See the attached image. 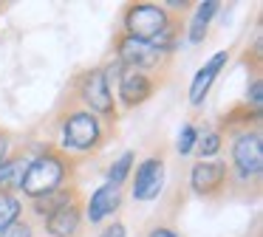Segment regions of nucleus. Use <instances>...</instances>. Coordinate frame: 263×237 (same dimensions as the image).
I'll return each instance as SVG.
<instances>
[{
    "label": "nucleus",
    "instance_id": "obj_1",
    "mask_svg": "<svg viewBox=\"0 0 263 237\" xmlns=\"http://www.w3.org/2000/svg\"><path fill=\"white\" fill-rule=\"evenodd\" d=\"M116 135V127L105 124L99 116L88 113L85 107L65 102L51 118V141L57 150L71 155L74 161H85V158L102 152V147Z\"/></svg>",
    "mask_w": 263,
    "mask_h": 237
},
{
    "label": "nucleus",
    "instance_id": "obj_2",
    "mask_svg": "<svg viewBox=\"0 0 263 237\" xmlns=\"http://www.w3.org/2000/svg\"><path fill=\"white\" fill-rule=\"evenodd\" d=\"M77 169L80 161H74L71 155H65L63 150H57L54 144H37L31 152L29 164H26L23 175L17 181V195L23 201H37L46 198L51 192L63 189L68 184H77Z\"/></svg>",
    "mask_w": 263,
    "mask_h": 237
},
{
    "label": "nucleus",
    "instance_id": "obj_3",
    "mask_svg": "<svg viewBox=\"0 0 263 237\" xmlns=\"http://www.w3.org/2000/svg\"><path fill=\"white\" fill-rule=\"evenodd\" d=\"M229 147V189H252L257 195L263 181V133L260 127L227 135Z\"/></svg>",
    "mask_w": 263,
    "mask_h": 237
},
{
    "label": "nucleus",
    "instance_id": "obj_4",
    "mask_svg": "<svg viewBox=\"0 0 263 237\" xmlns=\"http://www.w3.org/2000/svg\"><path fill=\"white\" fill-rule=\"evenodd\" d=\"M68 102L85 107L88 113L99 116L105 124H110V127H116V122H119V116H122L119 107H116L114 93H110V88L105 85V79H102V68L99 65L80 68V71L71 76Z\"/></svg>",
    "mask_w": 263,
    "mask_h": 237
},
{
    "label": "nucleus",
    "instance_id": "obj_5",
    "mask_svg": "<svg viewBox=\"0 0 263 237\" xmlns=\"http://www.w3.org/2000/svg\"><path fill=\"white\" fill-rule=\"evenodd\" d=\"M181 20L178 14H170L164 9V3H153V0H133V3L122 6V34L133 40H142V43H153L156 37L173 28Z\"/></svg>",
    "mask_w": 263,
    "mask_h": 237
},
{
    "label": "nucleus",
    "instance_id": "obj_6",
    "mask_svg": "<svg viewBox=\"0 0 263 237\" xmlns=\"http://www.w3.org/2000/svg\"><path fill=\"white\" fill-rule=\"evenodd\" d=\"M114 60L122 62L125 71H142V73H153V76H164L173 56L164 54L161 48H156L153 43H142V40H133L119 31L114 37Z\"/></svg>",
    "mask_w": 263,
    "mask_h": 237
},
{
    "label": "nucleus",
    "instance_id": "obj_7",
    "mask_svg": "<svg viewBox=\"0 0 263 237\" xmlns=\"http://www.w3.org/2000/svg\"><path fill=\"white\" fill-rule=\"evenodd\" d=\"M164 181H167V161L161 152L136 161L130 172V198L136 203H153L159 201V195L164 192Z\"/></svg>",
    "mask_w": 263,
    "mask_h": 237
},
{
    "label": "nucleus",
    "instance_id": "obj_8",
    "mask_svg": "<svg viewBox=\"0 0 263 237\" xmlns=\"http://www.w3.org/2000/svg\"><path fill=\"white\" fill-rule=\"evenodd\" d=\"M190 192L201 201H218L229 192V167L223 158L212 161H193L187 175Z\"/></svg>",
    "mask_w": 263,
    "mask_h": 237
},
{
    "label": "nucleus",
    "instance_id": "obj_9",
    "mask_svg": "<svg viewBox=\"0 0 263 237\" xmlns=\"http://www.w3.org/2000/svg\"><path fill=\"white\" fill-rule=\"evenodd\" d=\"M161 82H164V76H153V73H142V71H125L114 88V99H116L119 113L136 110L144 102H150L153 93L161 88Z\"/></svg>",
    "mask_w": 263,
    "mask_h": 237
},
{
    "label": "nucleus",
    "instance_id": "obj_10",
    "mask_svg": "<svg viewBox=\"0 0 263 237\" xmlns=\"http://www.w3.org/2000/svg\"><path fill=\"white\" fill-rule=\"evenodd\" d=\"M122 203H125V189L102 181L91 195H82V214H85V223L88 226L110 223V218L119 214Z\"/></svg>",
    "mask_w": 263,
    "mask_h": 237
},
{
    "label": "nucleus",
    "instance_id": "obj_11",
    "mask_svg": "<svg viewBox=\"0 0 263 237\" xmlns=\"http://www.w3.org/2000/svg\"><path fill=\"white\" fill-rule=\"evenodd\" d=\"M229 56H232L229 51H215V54H212L210 60H206L204 65L195 71L193 82H190V88H187V102H190V107H195V110H198V107L206 102V96H210L215 79L221 76V71L227 68Z\"/></svg>",
    "mask_w": 263,
    "mask_h": 237
},
{
    "label": "nucleus",
    "instance_id": "obj_12",
    "mask_svg": "<svg viewBox=\"0 0 263 237\" xmlns=\"http://www.w3.org/2000/svg\"><path fill=\"white\" fill-rule=\"evenodd\" d=\"M82 226H85V214H82V198L60 206L43 220V231L48 237H80Z\"/></svg>",
    "mask_w": 263,
    "mask_h": 237
},
{
    "label": "nucleus",
    "instance_id": "obj_13",
    "mask_svg": "<svg viewBox=\"0 0 263 237\" xmlns=\"http://www.w3.org/2000/svg\"><path fill=\"white\" fill-rule=\"evenodd\" d=\"M218 11H221V3H215V0H204V3L193 6V14L184 26V37H187L190 45H201L210 37V26L218 17Z\"/></svg>",
    "mask_w": 263,
    "mask_h": 237
},
{
    "label": "nucleus",
    "instance_id": "obj_14",
    "mask_svg": "<svg viewBox=\"0 0 263 237\" xmlns=\"http://www.w3.org/2000/svg\"><path fill=\"white\" fill-rule=\"evenodd\" d=\"M223 141H227V135L215 124H210V122L195 124V147H193L195 161H212V158H218L223 150Z\"/></svg>",
    "mask_w": 263,
    "mask_h": 237
},
{
    "label": "nucleus",
    "instance_id": "obj_15",
    "mask_svg": "<svg viewBox=\"0 0 263 237\" xmlns=\"http://www.w3.org/2000/svg\"><path fill=\"white\" fill-rule=\"evenodd\" d=\"M260 113L263 110H252L249 105H235L218 118L215 127L221 130L223 135H232L240 133V130H252V127H260Z\"/></svg>",
    "mask_w": 263,
    "mask_h": 237
},
{
    "label": "nucleus",
    "instance_id": "obj_16",
    "mask_svg": "<svg viewBox=\"0 0 263 237\" xmlns=\"http://www.w3.org/2000/svg\"><path fill=\"white\" fill-rule=\"evenodd\" d=\"M77 198H82L80 184H68V186H63V189L51 192V195H46V198H37V201H29V209H31V214H34V218L46 220L51 212H57L60 206H65V203L77 201Z\"/></svg>",
    "mask_w": 263,
    "mask_h": 237
},
{
    "label": "nucleus",
    "instance_id": "obj_17",
    "mask_svg": "<svg viewBox=\"0 0 263 237\" xmlns=\"http://www.w3.org/2000/svg\"><path fill=\"white\" fill-rule=\"evenodd\" d=\"M31 152L34 150H14L6 161L0 164V189H12V192L17 189V181L23 175L26 164H29Z\"/></svg>",
    "mask_w": 263,
    "mask_h": 237
},
{
    "label": "nucleus",
    "instance_id": "obj_18",
    "mask_svg": "<svg viewBox=\"0 0 263 237\" xmlns=\"http://www.w3.org/2000/svg\"><path fill=\"white\" fill-rule=\"evenodd\" d=\"M23 220V198L12 189H0V234Z\"/></svg>",
    "mask_w": 263,
    "mask_h": 237
},
{
    "label": "nucleus",
    "instance_id": "obj_19",
    "mask_svg": "<svg viewBox=\"0 0 263 237\" xmlns=\"http://www.w3.org/2000/svg\"><path fill=\"white\" fill-rule=\"evenodd\" d=\"M133 167H136V152H133V150H125L122 155H116L114 161H110L108 172H105V181H108V184H114V186H122V189H125V184L130 181Z\"/></svg>",
    "mask_w": 263,
    "mask_h": 237
},
{
    "label": "nucleus",
    "instance_id": "obj_20",
    "mask_svg": "<svg viewBox=\"0 0 263 237\" xmlns=\"http://www.w3.org/2000/svg\"><path fill=\"white\" fill-rule=\"evenodd\" d=\"M193 147H195V122H184L176 135V152L181 158H187L193 155Z\"/></svg>",
    "mask_w": 263,
    "mask_h": 237
},
{
    "label": "nucleus",
    "instance_id": "obj_21",
    "mask_svg": "<svg viewBox=\"0 0 263 237\" xmlns=\"http://www.w3.org/2000/svg\"><path fill=\"white\" fill-rule=\"evenodd\" d=\"M243 105H249L252 110H263V79H260V73H255V76L249 79V85H246V102Z\"/></svg>",
    "mask_w": 263,
    "mask_h": 237
},
{
    "label": "nucleus",
    "instance_id": "obj_22",
    "mask_svg": "<svg viewBox=\"0 0 263 237\" xmlns=\"http://www.w3.org/2000/svg\"><path fill=\"white\" fill-rule=\"evenodd\" d=\"M0 237H34V226H31V220L23 218L20 223H14L6 234H0Z\"/></svg>",
    "mask_w": 263,
    "mask_h": 237
},
{
    "label": "nucleus",
    "instance_id": "obj_23",
    "mask_svg": "<svg viewBox=\"0 0 263 237\" xmlns=\"http://www.w3.org/2000/svg\"><path fill=\"white\" fill-rule=\"evenodd\" d=\"M12 152H14V139H12V133H9L6 127H0V164L6 161Z\"/></svg>",
    "mask_w": 263,
    "mask_h": 237
},
{
    "label": "nucleus",
    "instance_id": "obj_24",
    "mask_svg": "<svg viewBox=\"0 0 263 237\" xmlns=\"http://www.w3.org/2000/svg\"><path fill=\"white\" fill-rule=\"evenodd\" d=\"M99 237H127V226L122 223V220H110V223L102 226Z\"/></svg>",
    "mask_w": 263,
    "mask_h": 237
},
{
    "label": "nucleus",
    "instance_id": "obj_25",
    "mask_svg": "<svg viewBox=\"0 0 263 237\" xmlns=\"http://www.w3.org/2000/svg\"><path fill=\"white\" fill-rule=\"evenodd\" d=\"M144 237H181V234H178V231L173 229V226H167V223H156Z\"/></svg>",
    "mask_w": 263,
    "mask_h": 237
},
{
    "label": "nucleus",
    "instance_id": "obj_26",
    "mask_svg": "<svg viewBox=\"0 0 263 237\" xmlns=\"http://www.w3.org/2000/svg\"><path fill=\"white\" fill-rule=\"evenodd\" d=\"M0 11H3V3H0Z\"/></svg>",
    "mask_w": 263,
    "mask_h": 237
}]
</instances>
